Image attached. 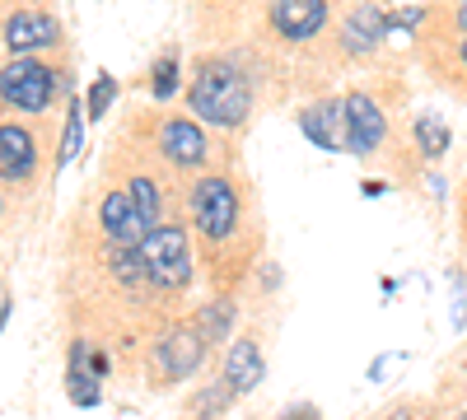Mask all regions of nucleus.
Here are the masks:
<instances>
[{
	"mask_svg": "<svg viewBox=\"0 0 467 420\" xmlns=\"http://www.w3.org/2000/svg\"><path fill=\"white\" fill-rule=\"evenodd\" d=\"M192 108L202 112L215 127H239L248 118V85L234 66H206L197 80H192Z\"/></svg>",
	"mask_w": 467,
	"mask_h": 420,
	"instance_id": "obj_1",
	"label": "nucleus"
},
{
	"mask_svg": "<svg viewBox=\"0 0 467 420\" xmlns=\"http://www.w3.org/2000/svg\"><path fill=\"white\" fill-rule=\"evenodd\" d=\"M140 257H145V276L164 290H178L187 285L192 276V252H187V234L182 229H150L140 239Z\"/></svg>",
	"mask_w": 467,
	"mask_h": 420,
	"instance_id": "obj_2",
	"label": "nucleus"
},
{
	"mask_svg": "<svg viewBox=\"0 0 467 420\" xmlns=\"http://www.w3.org/2000/svg\"><path fill=\"white\" fill-rule=\"evenodd\" d=\"M52 70L47 66H37L33 56H19L10 61L5 70H0V98L24 108V112H43L52 103Z\"/></svg>",
	"mask_w": 467,
	"mask_h": 420,
	"instance_id": "obj_3",
	"label": "nucleus"
},
{
	"mask_svg": "<svg viewBox=\"0 0 467 420\" xmlns=\"http://www.w3.org/2000/svg\"><path fill=\"white\" fill-rule=\"evenodd\" d=\"M192 210H197V224L206 239H229L234 215H239V201H234V187L224 178H206L192 192Z\"/></svg>",
	"mask_w": 467,
	"mask_h": 420,
	"instance_id": "obj_4",
	"label": "nucleus"
},
{
	"mask_svg": "<svg viewBox=\"0 0 467 420\" xmlns=\"http://www.w3.org/2000/svg\"><path fill=\"white\" fill-rule=\"evenodd\" d=\"M103 229H108V239L112 243H122V248H140V239L150 234V215L136 206V197L131 192H112L108 201H103Z\"/></svg>",
	"mask_w": 467,
	"mask_h": 420,
	"instance_id": "obj_5",
	"label": "nucleus"
},
{
	"mask_svg": "<svg viewBox=\"0 0 467 420\" xmlns=\"http://www.w3.org/2000/svg\"><path fill=\"white\" fill-rule=\"evenodd\" d=\"M327 19L323 0H271V24L285 37H314Z\"/></svg>",
	"mask_w": 467,
	"mask_h": 420,
	"instance_id": "obj_6",
	"label": "nucleus"
},
{
	"mask_svg": "<svg viewBox=\"0 0 467 420\" xmlns=\"http://www.w3.org/2000/svg\"><path fill=\"white\" fill-rule=\"evenodd\" d=\"M346 136H350V149H360V155L383 140V112L374 108V98L365 94L346 98Z\"/></svg>",
	"mask_w": 467,
	"mask_h": 420,
	"instance_id": "obj_7",
	"label": "nucleus"
},
{
	"mask_svg": "<svg viewBox=\"0 0 467 420\" xmlns=\"http://www.w3.org/2000/svg\"><path fill=\"white\" fill-rule=\"evenodd\" d=\"M47 43H57L52 15H37V10L10 15V24H5V47L10 52H37V47H47Z\"/></svg>",
	"mask_w": 467,
	"mask_h": 420,
	"instance_id": "obj_8",
	"label": "nucleus"
},
{
	"mask_svg": "<svg viewBox=\"0 0 467 420\" xmlns=\"http://www.w3.org/2000/svg\"><path fill=\"white\" fill-rule=\"evenodd\" d=\"M299 127H304V136H308V140H314V145H323V149L350 145V136H346V108H337V103L308 108L304 118H299Z\"/></svg>",
	"mask_w": 467,
	"mask_h": 420,
	"instance_id": "obj_9",
	"label": "nucleus"
},
{
	"mask_svg": "<svg viewBox=\"0 0 467 420\" xmlns=\"http://www.w3.org/2000/svg\"><path fill=\"white\" fill-rule=\"evenodd\" d=\"M224 384L234 393H248L262 384V351L253 346V341H234L229 355H224Z\"/></svg>",
	"mask_w": 467,
	"mask_h": 420,
	"instance_id": "obj_10",
	"label": "nucleus"
},
{
	"mask_svg": "<svg viewBox=\"0 0 467 420\" xmlns=\"http://www.w3.org/2000/svg\"><path fill=\"white\" fill-rule=\"evenodd\" d=\"M164 155H169L173 164H202V155H206L202 127L187 122V118H173V122L164 127Z\"/></svg>",
	"mask_w": 467,
	"mask_h": 420,
	"instance_id": "obj_11",
	"label": "nucleus"
},
{
	"mask_svg": "<svg viewBox=\"0 0 467 420\" xmlns=\"http://www.w3.org/2000/svg\"><path fill=\"white\" fill-rule=\"evenodd\" d=\"M202 346H206L202 332H173V336L164 341V351H160L164 374H169V378H187L192 369L202 364Z\"/></svg>",
	"mask_w": 467,
	"mask_h": 420,
	"instance_id": "obj_12",
	"label": "nucleus"
},
{
	"mask_svg": "<svg viewBox=\"0 0 467 420\" xmlns=\"http://www.w3.org/2000/svg\"><path fill=\"white\" fill-rule=\"evenodd\" d=\"M33 136L24 127H0V178H28Z\"/></svg>",
	"mask_w": 467,
	"mask_h": 420,
	"instance_id": "obj_13",
	"label": "nucleus"
},
{
	"mask_svg": "<svg viewBox=\"0 0 467 420\" xmlns=\"http://www.w3.org/2000/svg\"><path fill=\"white\" fill-rule=\"evenodd\" d=\"M379 33H383V19L374 10H356V19L346 24V47L350 52H365V47L379 43Z\"/></svg>",
	"mask_w": 467,
	"mask_h": 420,
	"instance_id": "obj_14",
	"label": "nucleus"
},
{
	"mask_svg": "<svg viewBox=\"0 0 467 420\" xmlns=\"http://www.w3.org/2000/svg\"><path fill=\"white\" fill-rule=\"evenodd\" d=\"M416 136H420V149H425L431 159L449 149V127L435 122V118H420V122H416Z\"/></svg>",
	"mask_w": 467,
	"mask_h": 420,
	"instance_id": "obj_15",
	"label": "nucleus"
},
{
	"mask_svg": "<svg viewBox=\"0 0 467 420\" xmlns=\"http://www.w3.org/2000/svg\"><path fill=\"white\" fill-rule=\"evenodd\" d=\"M80 140H85V118H80V108L70 103V122H66V136H61V164H70L80 155Z\"/></svg>",
	"mask_w": 467,
	"mask_h": 420,
	"instance_id": "obj_16",
	"label": "nucleus"
},
{
	"mask_svg": "<svg viewBox=\"0 0 467 420\" xmlns=\"http://www.w3.org/2000/svg\"><path fill=\"white\" fill-rule=\"evenodd\" d=\"M127 192H131V197H136V206L150 215V224L160 220V187H154L150 178H131V187H127Z\"/></svg>",
	"mask_w": 467,
	"mask_h": 420,
	"instance_id": "obj_17",
	"label": "nucleus"
},
{
	"mask_svg": "<svg viewBox=\"0 0 467 420\" xmlns=\"http://www.w3.org/2000/svg\"><path fill=\"white\" fill-rule=\"evenodd\" d=\"M154 94H160V98H173L178 94V61L173 56H164L160 70H154Z\"/></svg>",
	"mask_w": 467,
	"mask_h": 420,
	"instance_id": "obj_18",
	"label": "nucleus"
},
{
	"mask_svg": "<svg viewBox=\"0 0 467 420\" xmlns=\"http://www.w3.org/2000/svg\"><path fill=\"white\" fill-rule=\"evenodd\" d=\"M112 75H99V80H94V98H89V118H103V112H108V98H112Z\"/></svg>",
	"mask_w": 467,
	"mask_h": 420,
	"instance_id": "obj_19",
	"label": "nucleus"
},
{
	"mask_svg": "<svg viewBox=\"0 0 467 420\" xmlns=\"http://www.w3.org/2000/svg\"><path fill=\"white\" fill-rule=\"evenodd\" d=\"M458 24L467 28V0H462V5H458Z\"/></svg>",
	"mask_w": 467,
	"mask_h": 420,
	"instance_id": "obj_20",
	"label": "nucleus"
},
{
	"mask_svg": "<svg viewBox=\"0 0 467 420\" xmlns=\"http://www.w3.org/2000/svg\"><path fill=\"white\" fill-rule=\"evenodd\" d=\"M462 33H467V28H462ZM462 61H467V37H462Z\"/></svg>",
	"mask_w": 467,
	"mask_h": 420,
	"instance_id": "obj_21",
	"label": "nucleus"
},
{
	"mask_svg": "<svg viewBox=\"0 0 467 420\" xmlns=\"http://www.w3.org/2000/svg\"><path fill=\"white\" fill-rule=\"evenodd\" d=\"M462 420H467V415H462Z\"/></svg>",
	"mask_w": 467,
	"mask_h": 420,
	"instance_id": "obj_22",
	"label": "nucleus"
}]
</instances>
